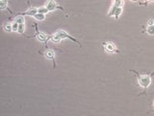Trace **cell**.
<instances>
[{"label":"cell","mask_w":154,"mask_h":116,"mask_svg":"<svg viewBox=\"0 0 154 116\" xmlns=\"http://www.w3.org/2000/svg\"><path fill=\"white\" fill-rule=\"evenodd\" d=\"M134 73H137V76H138V83L139 85L142 87L143 89H146L148 88L149 85L151 84V81H152V79H151V73L150 75H139L137 72L133 71Z\"/></svg>","instance_id":"obj_1"},{"label":"cell","mask_w":154,"mask_h":116,"mask_svg":"<svg viewBox=\"0 0 154 116\" xmlns=\"http://www.w3.org/2000/svg\"><path fill=\"white\" fill-rule=\"evenodd\" d=\"M59 35H60V37L62 38V40L63 39H69V40H71L72 42H74V43H76L77 45H80V48H82V45H81V43L78 41V40H76L75 38H73V37H71V35H69L68 32H66V30H63V29H60V30H57L56 31Z\"/></svg>","instance_id":"obj_2"},{"label":"cell","mask_w":154,"mask_h":116,"mask_svg":"<svg viewBox=\"0 0 154 116\" xmlns=\"http://www.w3.org/2000/svg\"><path fill=\"white\" fill-rule=\"evenodd\" d=\"M102 47L104 48V50L108 52V53H115V52H118V50H117L116 45L114 43L112 42H104L102 44Z\"/></svg>","instance_id":"obj_3"},{"label":"cell","mask_w":154,"mask_h":116,"mask_svg":"<svg viewBox=\"0 0 154 116\" xmlns=\"http://www.w3.org/2000/svg\"><path fill=\"white\" fill-rule=\"evenodd\" d=\"M36 38L38 42H41V43H46V42L49 41L50 36H48V35H46L43 32L38 31L37 28V25H36Z\"/></svg>","instance_id":"obj_4"},{"label":"cell","mask_w":154,"mask_h":116,"mask_svg":"<svg viewBox=\"0 0 154 116\" xmlns=\"http://www.w3.org/2000/svg\"><path fill=\"white\" fill-rule=\"evenodd\" d=\"M44 7L48 10V12H49V13H50V12H53V11H55V10H57V9L63 10L62 7L58 6V4L54 1V0H48Z\"/></svg>","instance_id":"obj_5"},{"label":"cell","mask_w":154,"mask_h":116,"mask_svg":"<svg viewBox=\"0 0 154 116\" xmlns=\"http://www.w3.org/2000/svg\"><path fill=\"white\" fill-rule=\"evenodd\" d=\"M38 13V8H37V7H31V8H29L28 10H26L25 12H23L21 13L20 15H22V16H28V17H34L36 14Z\"/></svg>","instance_id":"obj_6"},{"label":"cell","mask_w":154,"mask_h":116,"mask_svg":"<svg viewBox=\"0 0 154 116\" xmlns=\"http://www.w3.org/2000/svg\"><path fill=\"white\" fill-rule=\"evenodd\" d=\"M44 56H45V58L49 59V60L53 62V66L55 68V53H54V51L52 50H47L44 52Z\"/></svg>","instance_id":"obj_7"},{"label":"cell","mask_w":154,"mask_h":116,"mask_svg":"<svg viewBox=\"0 0 154 116\" xmlns=\"http://www.w3.org/2000/svg\"><path fill=\"white\" fill-rule=\"evenodd\" d=\"M49 41H51V43L59 44V43H61L62 38L60 37V35H59L57 32H55L54 34L50 35V39H49Z\"/></svg>","instance_id":"obj_8"},{"label":"cell","mask_w":154,"mask_h":116,"mask_svg":"<svg viewBox=\"0 0 154 116\" xmlns=\"http://www.w3.org/2000/svg\"><path fill=\"white\" fill-rule=\"evenodd\" d=\"M3 30L7 33L13 32V27H12V22H6L3 24Z\"/></svg>","instance_id":"obj_9"},{"label":"cell","mask_w":154,"mask_h":116,"mask_svg":"<svg viewBox=\"0 0 154 116\" xmlns=\"http://www.w3.org/2000/svg\"><path fill=\"white\" fill-rule=\"evenodd\" d=\"M34 19H37L38 22H43V20L45 19V14H43V13H38L36 14L34 17Z\"/></svg>","instance_id":"obj_10"},{"label":"cell","mask_w":154,"mask_h":116,"mask_svg":"<svg viewBox=\"0 0 154 116\" xmlns=\"http://www.w3.org/2000/svg\"><path fill=\"white\" fill-rule=\"evenodd\" d=\"M15 22H16L19 24H21V23H25V17H24V16L22 15H17L16 17V19H15Z\"/></svg>","instance_id":"obj_11"},{"label":"cell","mask_w":154,"mask_h":116,"mask_svg":"<svg viewBox=\"0 0 154 116\" xmlns=\"http://www.w3.org/2000/svg\"><path fill=\"white\" fill-rule=\"evenodd\" d=\"M145 32L146 34L150 35V36H154V25H148V27L145 28Z\"/></svg>","instance_id":"obj_12"},{"label":"cell","mask_w":154,"mask_h":116,"mask_svg":"<svg viewBox=\"0 0 154 116\" xmlns=\"http://www.w3.org/2000/svg\"><path fill=\"white\" fill-rule=\"evenodd\" d=\"M8 8V0H0V10H5Z\"/></svg>","instance_id":"obj_13"},{"label":"cell","mask_w":154,"mask_h":116,"mask_svg":"<svg viewBox=\"0 0 154 116\" xmlns=\"http://www.w3.org/2000/svg\"><path fill=\"white\" fill-rule=\"evenodd\" d=\"M24 31H25V23H21V24H19V31H17V32H19V34L23 35Z\"/></svg>","instance_id":"obj_14"},{"label":"cell","mask_w":154,"mask_h":116,"mask_svg":"<svg viewBox=\"0 0 154 116\" xmlns=\"http://www.w3.org/2000/svg\"><path fill=\"white\" fill-rule=\"evenodd\" d=\"M12 27H13V32H17L19 31V23L15 22V20L12 22Z\"/></svg>","instance_id":"obj_15"},{"label":"cell","mask_w":154,"mask_h":116,"mask_svg":"<svg viewBox=\"0 0 154 116\" xmlns=\"http://www.w3.org/2000/svg\"><path fill=\"white\" fill-rule=\"evenodd\" d=\"M38 13L47 14V13H49V12H48V10L45 8V7H41V8H38Z\"/></svg>","instance_id":"obj_16"},{"label":"cell","mask_w":154,"mask_h":116,"mask_svg":"<svg viewBox=\"0 0 154 116\" xmlns=\"http://www.w3.org/2000/svg\"><path fill=\"white\" fill-rule=\"evenodd\" d=\"M146 2H151V1H154V0H145Z\"/></svg>","instance_id":"obj_17"},{"label":"cell","mask_w":154,"mask_h":116,"mask_svg":"<svg viewBox=\"0 0 154 116\" xmlns=\"http://www.w3.org/2000/svg\"><path fill=\"white\" fill-rule=\"evenodd\" d=\"M131 1H133V2H137L138 0H131Z\"/></svg>","instance_id":"obj_18"}]
</instances>
